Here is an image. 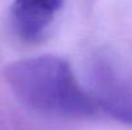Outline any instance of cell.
<instances>
[{
  "mask_svg": "<svg viewBox=\"0 0 132 130\" xmlns=\"http://www.w3.org/2000/svg\"><path fill=\"white\" fill-rule=\"evenodd\" d=\"M5 79L17 99L27 108L49 116L88 117L96 114L91 96L80 87L69 64L43 55L12 63Z\"/></svg>",
  "mask_w": 132,
  "mask_h": 130,
  "instance_id": "cell-1",
  "label": "cell"
},
{
  "mask_svg": "<svg viewBox=\"0 0 132 130\" xmlns=\"http://www.w3.org/2000/svg\"><path fill=\"white\" fill-rule=\"evenodd\" d=\"M62 6L63 0H14L10 8L13 29L24 41H39Z\"/></svg>",
  "mask_w": 132,
  "mask_h": 130,
  "instance_id": "cell-3",
  "label": "cell"
},
{
  "mask_svg": "<svg viewBox=\"0 0 132 130\" xmlns=\"http://www.w3.org/2000/svg\"><path fill=\"white\" fill-rule=\"evenodd\" d=\"M91 89L95 105L118 121L132 125V77L104 60L91 69Z\"/></svg>",
  "mask_w": 132,
  "mask_h": 130,
  "instance_id": "cell-2",
  "label": "cell"
}]
</instances>
